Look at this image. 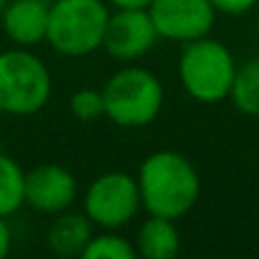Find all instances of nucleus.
Here are the masks:
<instances>
[{"label": "nucleus", "mask_w": 259, "mask_h": 259, "mask_svg": "<svg viewBox=\"0 0 259 259\" xmlns=\"http://www.w3.org/2000/svg\"><path fill=\"white\" fill-rule=\"evenodd\" d=\"M25 205V170L9 155L0 152V216L16 214Z\"/></svg>", "instance_id": "14"}, {"label": "nucleus", "mask_w": 259, "mask_h": 259, "mask_svg": "<svg viewBox=\"0 0 259 259\" xmlns=\"http://www.w3.org/2000/svg\"><path fill=\"white\" fill-rule=\"evenodd\" d=\"M141 207L152 216L182 219L200 200L202 182L196 166L175 150H155L137 173Z\"/></svg>", "instance_id": "1"}, {"label": "nucleus", "mask_w": 259, "mask_h": 259, "mask_svg": "<svg viewBox=\"0 0 259 259\" xmlns=\"http://www.w3.org/2000/svg\"><path fill=\"white\" fill-rule=\"evenodd\" d=\"M94 228L96 225L91 223V219L84 211H62V214H57V219L53 221L48 234H46L48 250L64 259L82 257L89 241L94 239Z\"/></svg>", "instance_id": "11"}, {"label": "nucleus", "mask_w": 259, "mask_h": 259, "mask_svg": "<svg viewBox=\"0 0 259 259\" xmlns=\"http://www.w3.org/2000/svg\"><path fill=\"white\" fill-rule=\"evenodd\" d=\"M232 50L209 34L184 44L180 55L178 75L184 91L202 105H216L230 98V89L237 73Z\"/></svg>", "instance_id": "2"}, {"label": "nucleus", "mask_w": 259, "mask_h": 259, "mask_svg": "<svg viewBox=\"0 0 259 259\" xmlns=\"http://www.w3.org/2000/svg\"><path fill=\"white\" fill-rule=\"evenodd\" d=\"M77 200V180L62 164H39L25 170V205L39 214H62Z\"/></svg>", "instance_id": "9"}, {"label": "nucleus", "mask_w": 259, "mask_h": 259, "mask_svg": "<svg viewBox=\"0 0 259 259\" xmlns=\"http://www.w3.org/2000/svg\"><path fill=\"white\" fill-rule=\"evenodd\" d=\"M53 94L50 71L27 48L0 53V112L30 116L46 107Z\"/></svg>", "instance_id": "5"}, {"label": "nucleus", "mask_w": 259, "mask_h": 259, "mask_svg": "<svg viewBox=\"0 0 259 259\" xmlns=\"http://www.w3.org/2000/svg\"><path fill=\"white\" fill-rule=\"evenodd\" d=\"M82 259H137V248L116 230H103L94 234Z\"/></svg>", "instance_id": "15"}, {"label": "nucleus", "mask_w": 259, "mask_h": 259, "mask_svg": "<svg viewBox=\"0 0 259 259\" xmlns=\"http://www.w3.org/2000/svg\"><path fill=\"white\" fill-rule=\"evenodd\" d=\"M134 248L137 257L143 259H175L182 248V237L173 219L148 214L137 230Z\"/></svg>", "instance_id": "12"}, {"label": "nucleus", "mask_w": 259, "mask_h": 259, "mask_svg": "<svg viewBox=\"0 0 259 259\" xmlns=\"http://www.w3.org/2000/svg\"><path fill=\"white\" fill-rule=\"evenodd\" d=\"M114 9H148L152 0H105Z\"/></svg>", "instance_id": "19"}, {"label": "nucleus", "mask_w": 259, "mask_h": 259, "mask_svg": "<svg viewBox=\"0 0 259 259\" xmlns=\"http://www.w3.org/2000/svg\"><path fill=\"white\" fill-rule=\"evenodd\" d=\"M159 32L148 9H114L109 14L103 48L118 62H134L155 48Z\"/></svg>", "instance_id": "8"}, {"label": "nucleus", "mask_w": 259, "mask_h": 259, "mask_svg": "<svg viewBox=\"0 0 259 259\" xmlns=\"http://www.w3.org/2000/svg\"><path fill=\"white\" fill-rule=\"evenodd\" d=\"M141 209V193L134 175L123 170L103 173L87 187L82 211L100 230H121Z\"/></svg>", "instance_id": "6"}, {"label": "nucleus", "mask_w": 259, "mask_h": 259, "mask_svg": "<svg viewBox=\"0 0 259 259\" xmlns=\"http://www.w3.org/2000/svg\"><path fill=\"white\" fill-rule=\"evenodd\" d=\"M7 3H9V0H0V14L5 12V7H7Z\"/></svg>", "instance_id": "20"}, {"label": "nucleus", "mask_w": 259, "mask_h": 259, "mask_svg": "<svg viewBox=\"0 0 259 259\" xmlns=\"http://www.w3.org/2000/svg\"><path fill=\"white\" fill-rule=\"evenodd\" d=\"M109 14L105 0H53L46 41L59 55L87 57L103 48Z\"/></svg>", "instance_id": "3"}, {"label": "nucleus", "mask_w": 259, "mask_h": 259, "mask_svg": "<svg viewBox=\"0 0 259 259\" xmlns=\"http://www.w3.org/2000/svg\"><path fill=\"white\" fill-rule=\"evenodd\" d=\"M230 100L241 114L259 118V57H250L237 66Z\"/></svg>", "instance_id": "13"}, {"label": "nucleus", "mask_w": 259, "mask_h": 259, "mask_svg": "<svg viewBox=\"0 0 259 259\" xmlns=\"http://www.w3.org/2000/svg\"><path fill=\"white\" fill-rule=\"evenodd\" d=\"M214 5L216 14H225V16H241L248 14L257 5V0H209Z\"/></svg>", "instance_id": "17"}, {"label": "nucleus", "mask_w": 259, "mask_h": 259, "mask_svg": "<svg viewBox=\"0 0 259 259\" xmlns=\"http://www.w3.org/2000/svg\"><path fill=\"white\" fill-rule=\"evenodd\" d=\"M148 12L159 36L178 44L207 36L216 21V9L209 0H152Z\"/></svg>", "instance_id": "7"}, {"label": "nucleus", "mask_w": 259, "mask_h": 259, "mask_svg": "<svg viewBox=\"0 0 259 259\" xmlns=\"http://www.w3.org/2000/svg\"><path fill=\"white\" fill-rule=\"evenodd\" d=\"M68 107H71V114L77 118V121H98V118L105 116V96L103 89H77L75 94L68 100Z\"/></svg>", "instance_id": "16"}, {"label": "nucleus", "mask_w": 259, "mask_h": 259, "mask_svg": "<svg viewBox=\"0 0 259 259\" xmlns=\"http://www.w3.org/2000/svg\"><path fill=\"white\" fill-rule=\"evenodd\" d=\"M48 0H9L3 18V30L7 39L18 48H32V46L46 41L50 21Z\"/></svg>", "instance_id": "10"}, {"label": "nucleus", "mask_w": 259, "mask_h": 259, "mask_svg": "<svg viewBox=\"0 0 259 259\" xmlns=\"http://www.w3.org/2000/svg\"><path fill=\"white\" fill-rule=\"evenodd\" d=\"M105 118L121 127H146L161 114L164 84L152 71L125 66L103 87Z\"/></svg>", "instance_id": "4"}, {"label": "nucleus", "mask_w": 259, "mask_h": 259, "mask_svg": "<svg viewBox=\"0 0 259 259\" xmlns=\"http://www.w3.org/2000/svg\"><path fill=\"white\" fill-rule=\"evenodd\" d=\"M12 250V230L7 225V219L0 216V259H5Z\"/></svg>", "instance_id": "18"}]
</instances>
